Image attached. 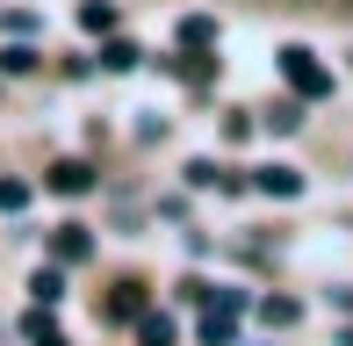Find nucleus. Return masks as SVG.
Returning a JSON list of instances; mask_svg holds the SVG:
<instances>
[{
    "label": "nucleus",
    "instance_id": "obj_1",
    "mask_svg": "<svg viewBox=\"0 0 353 346\" xmlns=\"http://www.w3.org/2000/svg\"><path fill=\"white\" fill-rule=\"evenodd\" d=\"M281 72H288V87H296L303 101H317V94H332V72L317 65V51H303V43H288V51H281Z\"/></svg>",
    "mask_w": 353,
    "mask_h": 346
},
{
    "label": "nucleus",
    "instance_id": "obj_2",
    "mask_svg": "<svg viewBox=\"0 0 353 346\" xmlns=\"http://www.w3.org/2000/svg\"><path fill=\"white\" fill-rule=\"evenodd\" d=\"M238 310H245V296H238V289H223V296H216V310L202 318V339H210V346H231V332H238Z\"/></svg>",
    "mask_w": 353,
    "mask_h": 346
},
{
    "label": "nucleus",
    "instance_id": "obj_3",
    "mask_svg": "<svg viewBox=\"0 0 353 346\" xmlns=\"http://www.w3.org/2000/svg\"><path fill=\"white\" fill-rule=\"evenodd\" d=\"M252 187H260V195H303V173H296V166H260V173H252Z\"/></svg>",
    "mask_w": 353,
    "mask_h": 346
},
{
    "label": "nucleus",
    "instance_id": "obj_4",
    "mask_svg": "<svg viewBox=\"0 0 353 346\" xmlns=\"http://www.w3.org/2000/svg\"><path fill=\"white\" fill-rule=\"evenodd\" d=\"M51 187H58V195H87V187H94V173L79 166V159H58V166H51Z\"/></svg>",
    "mask_w": 353,
    "mask_h": 346
},
{
    "label": "nucleus",
    "instance_id": "obj_5",
    "mask_svg": "<svg viewBox=\"0 0 353 346\" xmlns=\"http://www.w3.org/2000/svg\"><path fill=\"white\" fill-rule=\"evenodd\" d=\"M296 318H303V303H296V296H267V303H260V325H274V332H288Z\"/></svg>",
    "mask_w": 353,
    "mask_h": 346
},
{
    "label": "nucleus",
    "instance_id": "obj_6",
    "mask_svg": "<svg viewBox=\"0 0 353 346\" xmlns=\"http://www.w3.org/2000/svg\"><path fill=\"white\" fill-rule=\"evenodd\" d=\"M181 43H188V51H210V43H216V22H210V14H188V22H181Z\"/></svg>",
    "mask_w": 353,
    "mask_h": 346
},
{
    "label": "nucleus",
    "instance_id": "obj_7",
    "mask_svg": "<svg viewBox=\"0 0 353 346\" xmlns=\"http://www.w3.org/2000/svg\"><path fill=\"white\" fill-rule=\"evenodd\" d=\"M22 332H29V346H65V332H58L43 310H29V318H22Z\"/></svg>",
    "mask_w": 353,
    "mask_h": 346
},
{
    "label": "nucleus",
    "instance_id": "obj_8",
    "mask_svg": "<svg viewBox=\"0 0 353 346\" xmlns=\"http://www.w3.org/2000/svg\"><path fill=\"white\" fill-rule=\"evenodd\" d=\"M29 296H37V303L51 310L58 296H65V274H51V267H37V281H29Z\"/></svg>",
    "mask_w": 353,
    "mask_h": 346
},
{
    "label": "nucleus",
    "instance_id": "obj_9",
    "mask_svg": "<svg viewBox=\"0 0 353 346\" xmlns=\"http://www.w3.org/2000/svg\"><path fill=\"white\" fill-rule=\"evenodd\" d=\"M79 29H94V37L116 29V8H108V0H87V8H79Z\"/></svg>",
    "mask_w": 353,
    "mask_h": 346
},
{
    "label": "nucleus",
    "instance_id": "obj_10",
    "mask_svg": "<svg viewBox=\"0 0 353 346\" xmlns=\"http://www.w3.org/2000/svg\"><path fill=\"white\" fill-rule=\"evenodd\" d=\"M101 65H108V72H130V65H137V43H123V37H116V43L101 51Z\"/></svg>",
    "mask_w": 353,
    "mask_h": 346
},
{
    "label": "nucleus",
    "instance_id": "obj_11",
    "mask_svg": "<svg viewBox=\"0 0 353 346\" xmlns=\"http://www.w3.org/2000/svg\"><path fill=\"white\" fill-rule=\"evenodd\" d=\"M58 260H87V231H79V224L58 231Z\"/></svg>",
    "mask_w": 353,
    "mask_h": 346
},
{
    "label": "nucleus",
    "instance_id": "obj_12",
    "mask_svg": "<svg viewBox=\"0 0 353 346\" xmlns=\"http://www.w3.org/2000/svg\"><path fill=\"white\" fill-rule=\"evenodd\" d=\"M108 310H116V318H144V296H137V281H123V289H116V303H108Z\"/></svg>",
    "mask_w": 353,
    "mask_h": 346
},
{
    "label": "nucleus",
    "instance_id": "obj_13",
    "mask_svg": "<svg viewBox=\"0 0 353 346\" xmlns=\"http://www.w3.org/2000/svg\"><path fill=\"white\" fill-rule=\"evenodd\" d=\"M267 123H274V130H296L303 108H296V101H274V108H267Z\"/></svg>",
    "mask_w": 353,
    "mask_h": 346
},
{
    "label": "nucleus",
    "instance_id": "obj_14",
    "mask_svg": "<svg viewBox=\"0 0 353 346\" xmlns=\"http://www.w3.org/2000/svg\"><path fill=\"white\" fill-rule=\"evenodd\" d=\"M29 202V181H0V210H22Z\"/></svg>",
    "mask_w": 353,
    "mask_h": 346
},
{
    "label": "nucleus",
    "instance_id": "obj_15",
    "mask_svg": "<svg viewBox=\"0 0 353 346\" xmlns=\"http://www.w3.org/2000/svg\"><path fill=\"white\" fill-rule=\"evenodd\" d=\"M144 346H173V325L166 318H144Z\"/></svg>",
    "mask_w": 353,
    "mask_h": 346
},
{
    "label": "nucleus",
    "instance_id": "obj_16",
    "mask_svg": "<svg viewBox=\"0 0 353 346\" xmlns=\"http://www.w3.org/2000/svg\"><path fill=\"white\" fill-rule=\"evenodd\" d=\"M339 303H346V310H353V289H339Z\"/></svg>",
    "mask_w": 353,
    "mask_h": 346
}]
</instances>
